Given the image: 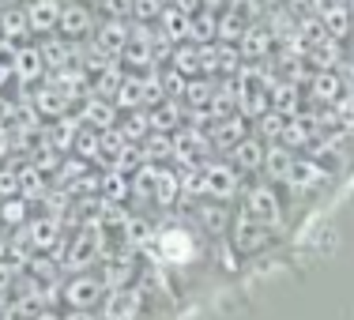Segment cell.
<instances>
[{"label": "cell", "instance_id": "1", "mask_svg": "<svg viewBox=\"0 0 354 320\" xmlns=\"http://www.w3.org/2000/svg\"><path fill=\"white\" fill-rule=\"evenodd\" d=\"M151 252L158 267H189V264H200L204 256V234L196 226H185V223H166V226H155V238L151 245L143 249V256Z\"/></svg>", "mask_w": 354, "mask_h": 320}, {"label": "cell", "instance_id": "2", "mask_svg": "<svg viewBox=\"0 0 354 320\" xmlns=\"http://www.w3.org/2000/svg\"><path fill=\"white\" fill-rule=\"evenodd\" d=\"M275 241H279V230L275 226H264V223H252L249 215H234V226L230 234H226V245L234 249V256L238 260H260L268 256V252L275 249Z\"/></svg>", "mask_w": 354, "mask_h": 320}, {"label": "cell", "instance_id": "3", "mask_svg": "<svg viewBox=\"0 0 354 320\" xmlns=\"http://www.w3.org/2000/svg\"><path fill=\"white\" fill-rule=\"evenodd\" d=\"M238 211L249 215L252 223H264V226H275V230H279V226H283V196H279V189H275V185L252 181V185L241 189Z\"/></svg>", "mask_w": 354, "mask_h": 320}, {"label": "cell", "instance_id": "4", "mask_svg": "<svg viewBox=\"0 0 354 320\" xmlns=\"http://www.w3.org/2000/svg\"><path fill=\"white\" fill-rule=\"evenodd\" d=\"M19 238L30 245V252H53L57 260H61L64 245H68V230H64L61 218L46 215V211H35L27 218V226L19 230Z\"/></svg>", "mask_w": 354, "mask_h": 320}, {"label": "cell", "instance_id": "5", "mask_svg": "<svg viewBox=\"0 0 354 320\" xmlns=\"http://www.w3.org/2000/svg\"><path fill=\"white\" fill-rule=\"evenodd\" d=\"M106 283L98 272H83V275H68L61 279V305L64 309H87V313H98L106 301Z\"/></svg>", "mask_w": 354, "mask_h": 320}, {"label": "cell", "instance_id": "6", "mask_svg": "<svg viewBox=\"0 0 354 320\" xmlns=\"http://www.w3.org/2000/svg\"><path fill=\"white\" fill-rule=\"evenodd\" d=\"M200 170H204V200H218V204L234 207V200L245 189V178H241L226 158H207Z\"/></svg>", "mask_w": 354, "mask_h": 320}, {"label": "cell", "instance_id": "7", "mask_svg": "<svg viewBox=\"0 0 354 320\" xmlns=\"http://www.w3.org/2000/svg\"><path fill=\"white\" fill-rule=\"evenodd\" d=\"M189 215H192V226H196V230L204 234L207 241H226V234H230V226H234L238 207L218 204V200H200V204L189 207Z\"/></svg>", "mask_w": 354, "mask_h": 320}, {"label": "cell", "instance_id": "8", "mask_svg": "<svg viewBox=\"0 0 354 320\" xmlns=\"http://www.w3.org/2000/svg\"><path fill=\"white\" fill-rule=\"evenodd\" d=\"M98 30V12L80 0H64L61 4V19H57V35L64 41H91Z\"/></svg>", "mask_w": 354, "mask_h": 320}, {"label": "cell", "instance_id": "9", "mask_svg": "<svg viewBox=\"0 0 354 320\" xmlns=\"http://www.w3.org/2000/svg\"><path fill=\"white\" fill-rule=\"evenodd\" d=\"M147 309H151V301L136 283L129 290H109L98 313H102V320H147Z\"/></svg>", "mask_w": 354, "mask_h": 320}, {"label": "cell", "instance_id": "10", "mask_svg": "<svg viewBox=\"0 0 354 320\" xmlns=\"http://www.w3.org/2000/svg\"><path fill=\"white\" fill-rule=\"evenodd\" d=\"M12 75H15V87H23V91H35L41 79H46V61H41V49H38V41H27V46H19L15 49V57H12Z\"/></svg>", "mask_w": 354, "mask_h": 320}, {"label": "cell", "instance_id": "11", "mask_svg": "<svg viewBox=\"0 0 354 320\" xmlns=\"http://www.w3.org/2000/svg\"><path fill=\"white\" fill-rule=\"evenodd\" d=\"M30 109L41 117V124H53V121H61V117L75 113V106L61 95V91L49 87V83H38V87L30 91Z\"/></svg>", "mask_w": 354, "mask_h": 320}, {"label": "cell", "instance_id": "12", "mask_svg": "<svg viewBox=\"0 0 354 320\" xmlns=\"http://www.w3.org/2000/svg\"><path fill=\"white\" fill-rule=\"evenodd\" d=\"M75 113H80V121L87 124V129H95V132H109V129H117V121H121L117 102H109V98H95V95L83 98V102L75 106Z\"/></svg>", "mask_w": 354, "mask_h": 320}, {"label": "cell", "instance_id": "13", "mask_svg": "<svg viewBox=\"0 0 354 320\" xmlns=\"http://www.w3.org/2000/svg\"><path fill=\"white\" fill-rule=\"evenodd\" d=\"M249 132H252V124H249L241 113H234V117L215 121L212 129H207V143H212V151H218V155H230V151L238 147V143L245 140Z\"/></svg>", "mask_w": 354, "mask_h": 320}, {"label": "cell", "instance_id": "14", "mask_svg": "<svg viewBox=\"0 0 354 320\" xmlns=\"http://www.w3.org/2000/svg\"><path fill=\"white\" fill-rule=\"evenodd\" d=\"M272 46H275V35H272V27L260 19V23H249L245 38L238 41V53L245 64H264L268 57H272Z\"/></svg>", "mask_w": 354, "mask_h": 320}, {"label": "cell", "instance_id": "15", "mask_svg": "<svg viewBox=\"0 0 354 320\" xmlns=\"http://www.w3.org/2000/svg\"><path fill=\"white\" fill-rule=\"evenodd\" d=\"M264 151H268V147L249 132V136L241 140L238 147L230 151V155H226V162H230L234 170L241 173V178H260V166H264Z\"/></svg>", "mask_w": 354, "mask_h": 320}, {"label": "cell", "instance_id": "16", "mask_svg": "<svg viewBox=\"0 0 354 320\" xmlns=\"http://www.w3.org/2000/svg\"><path fill=\"white\" fill-rule=\"evenodd\" d=\"M0 38L8 41V46H27L30 38V23H27V8H23V0L19 4H4L0 8Z\"/></svg>", "mask_w": 354, "mask_h": 320}, {"label": "cell", "instance_id": "17", "mask_svg": "<svg viewBox=\"0 0 354 320\" xmlns=\"http://www.w3.org/2000/svg\"><path fill=\"white\" fill-rule=\"evenodd\" d=\"M294 151L290 147H283V143H272V147L264 151V166H260V181H268V185H275V189H283L286 178H290V170H294Z\"/></svg>", "mask_w": 354, "mask_h": 320}, {"label": "cell", "instance_id": "18", "mask_svg": "<svg viewBox=\"0 0 354 320\" xmlns=\"http://www.w3.org/2000/svg\"><path fill=\"white\" fill-rule=\"evenodd\" d=\"M129 35H132V19H98V30H95V38H91V41L117 61L121 49L129 46Z\"/></svg>", "mask_w": 354, "mask_h": 320}, {"label": "cell", "instance_id": "19", "mask_svg": "<svg viewBox=\"0 0 354 320\" xmlns=\"http://www.w3.org/2000/svg\"><path fill=\"white\" fill-rule=\"evenodd\" d=\"M324 181H328L324 166H320L317 158H309V155H298V158H294L290 178H286V189H294V192H317Z\"/></svg>", "mask_w": 354, "mask_h": 320}, {"label": "cell", "instance_id": "20", "mask_svg": "<svg viewBox=\"0 0 354 320\" xmlns=\"http://www.w3.org/2000/svg\"><path fill=\"white\" fill-rule=\"evenodd\" d=\"M343 95H347L343 72H313V79H309V98H313L317 106H339Z\"/></svg>", "mask_w": 354, "mask_h": 320}, {"label": "cell", "instance_id": "21", "mask_svg": "<svg viewBox=\"0 0 354 320\" xmlns=\"http://www.w3.org/2000/svg\"><path fill=\"white\" fill-rule=\"evenodd\" d=\"M147 121H151V132H166V136H174L177 129H185L189 109H185V102L166 98V102H158L155 109H147Z\"/></svg>", "mask_w": 354, "mask_h": 320}, {"label": "cell", "instance_id": "22", "mask_svg": "<svg viewBox=\"0 0 354 320\" xmlns=\"http://www.w3.org/2000/svg\"><path fill=\"white\" fill-rule=\"evenodd\" d=\"M117 109L132 113V109H147V72H124V83L117 91Z\"/></svg>", "mask_w": 354, "mask_h": 320}, {"label": "cell", "instance_id": "23", "mask_svg": "<svg viewBox=\"0 0 354 320\" xmlns=\"http://www.w3.org/2000/svg\"><path fill=\"white\" fill-rule=\"evenodd\" d=\"M320 19H324L328 38H335V41H343V38L354 35V15H351V8L343 4V0H335V4H324V8H320Z\"/></svg>", "mask_w": 354, "mask_h": 320}, {"label": "cell", "instance_id": "24", "mask_svg": "<svg viewBox=\"0 0 354 320\" xmlns=\"http://www.w3.org/2000/svg\"><path fill=\"white\" fill-rule=\"evenodd\" d=\"M155 27H158V35L170 41V46H185V41H192V19H189V15H181V12H174L170 4H166L162 19H158Z\"/></svg>", "mask_w": 354, "mask_h": 320}, {"label": "cell", "instance_id": "25", "mask_svg": "<svg viewBox=\"0 0 354 320\" xmlns=\"http://www.w3.org/2000/svg\"><path fill=\"white\" fill-rule=\"evenodd\" d=\"M170 68H174V72H181L185 79H196V75H204V53H200L196 41H185V46H177V49H174Z\"/></svg>", "mask_w": 354, "mask_h": 320}, {"label": "cell", "instance_id": "26", "mask_svg": "<svg viewBox=\"0 0 354 320\" xmlns=\"http://www.w3.org/2000/svg\"><path fill=\"white\" fill-rule=\"evenodd\" d=\"M218 79H207V75H196V79H189V87H185V109L189 113H200V109L212 106V95H215Z\"/></svg>", "mask_w": 354, "mask_h": 320}, {"label": "cell", "instance_id": "27", "mask_svg": "<svg viewBox=\"0 0 354 320\" xmlns=\"http://www.w3.org/2000/svg\"><path fill=\"white\" fill-rule=\"evenodd\" d=\"M140 151L151 166H170L174 162V136H166V132H147V140L140 143Z\"/></svg>", "mask_w": 354, "mask_h": 320}, {"label": "cell", "instance_id": "28", "mask_svg": "<svg viewBox=\"0 0 354 320\" xmlns=\"http://www.w3.org/2000/svg\"><path fill=\"white\" fill-rule=\"evenodd\" d=\"M121 83H124V68H121V61H113L106 72H98L95 79H91V95H95V98H109V102H113L117 91H121Z\"/></svg>", "mask_w": 354, "mask_h": 320}, {"label": "cell", "instance_id": "29", "mask_svg": "<svg viewBox=\"0 0 354 320\" xmlns=\"http://www.w3.org/2000/svg\"><path fill=\"white\" fill-rule=\"evenodd\" d=\"M283 132H286V117L283 113H275V109H268L260 121H252V136H257L264 147H272V143H279L283 140Z\"/></svg>", "mask_w": 354, "mask_h": 320}, {"label": "cell", "instance_id": "30", "mask_svg": "<svg viewBox=\"0 0 354 320\" xmlns=\"http://www.w3.org/2000/svg\"><path fill=\"white\" fill-rule=\"evenodd\" d=\"M102 200L106 204H129L132 200V178L117 170H102Z\"/></svg>", "mask_w": 354, "mask_h": 320}, {"label": "cell", "instance_id": "31", "mask_svg": "<svg viewBox=\"0 0 354 320\" xmlns=\"http://www.w3.org/2000/svg\"><path fill=\"white\" fill-rule=\"evenodd\" d=\"M245 30H249V23L241 19L238 12H230V8L218 12V38L215 41H223V46H238V41L245 38Z\"/></svg>", "mask_w": 354, "mask_h": 320}, {"label": "cell", "instance_id": "32", "mask_svg": "<svg viewBox=\"0 0 354 320\" xmlns=\"http://www.w3.org/2000/svg\"><path fill=\"white\" fill-rule=\"evenodd\" d=\"M117 132H121L129 143H143L151 132V121H147V109H132V113H121L117 121Z\"/></svg>", "mask_w": 354, "mask_h": 320}, {"label": "cell", "instance_id": "33", "mask_svg": "<svg viewBox=\"0 0 354 320\" xmlns=\"http://www.w3.org/2000/svg\"><path fill=\"white\" fill-rule=\"evenodd\" d=\"M215 38H218V12L200 8V12L192 15V41H196V46H212Z\"/></svg>", "mask_w": 354, "mask_h": 320}, {"label": "cell", "instance_id": "34", "mask_svg": "<svg viewBox=\"0 0 354 320\" xmlns=\"http://www.w3.org/2000/svg\"><path fill=\"white\" fill-rule=\"evenodd\" d=\"M166 12V0H132V23H143V27H155Z\"/></svg>", "mask_w": 354, "mask_h": 320}, {"label": "cell", "instance_id": "35", "mask_svg": "<svg viewBox=\"0 0 354 320\" xmlns=\"http://www.w3.org/2000/svg\"><path fill=\"white\" fill-rule=\"evenodd\" d=\"M98 12L102 19H132V0H102Z\"/></svg>", "mask_w": 354, "mask_h": 320}, {"label": "cell", "instance_id": "36", "mask_svg": "<svg viewBox=\"0 0 354 320\" xmlns=\"http://www.w3.org/2000/svg\"><path fill=\"white\" fill-rule=\"evenodd\" d=\"M12 155H15V136H12V129L0 121V166H4Z\"/></svg>", "mask_w": 354, "mask_h": 320}, {"label": "cell", "instance_id": "37", "mask_svg": "<svg viewBox=\"0 0 354 320\" xmlns=\"http://www.w3.org/2000/svg\"><path fill=\"white\" fill-rule=\"evenodd\" d=\"M166 4H170V8H174V12H181V15H189V19H192V15H196V12H200V8H204V4H200V0H166Z\"/></svg>", "mask_w": 354, "mask_h": 320}, {"label": "cell", "instance_id": "38", "mask_svg": "<svg viewBox=\"0 0 354 320\" xmlns=\"http://www.w3.org/2000/svg\"><path fill=\"white\" fill-rule=\"evenodd\" d=\"M64 320H102V313H87V309H64Z\"/></svg>", "mask_w": 354, "mask_h": 320}, {"label": "cell", "instance_id": "39", "mask_svg": "<svg viewBox=\"0 0 354 320\" xmlns=\"http://www.w3.org/2000/svg\"><path fill=\"white\" fill-rule=\"evenodd\" d=\"M15 83V75H12V64H0V98H4V91Z\"/></svg>", "mask_w": 354, "mask_h": 320}, {"label": "cell", "instance_id": "40", "mask_svg": "<svg viewBox=\"0 0 354 320\" xmlns=\"http://www.w3.org/2000/svg\"><path fill=\"white\" fill-rule=\"evenodd\" d=\"M30 320H64V313H61L57 305H49V309H38V313L30 317Z\"/></svg>", "mask_w": 354, "mask_h": 320}, {"label": "cell", "instance_id": "41", "mask_svg": "<svg viewBox=\"0 0 354 320\" xmlns=\"http://www.w3.org/2000/svg\"><path fill=\"white\" fill-rule=\"evenodd\" d=\"M8 241H12V234H4V230H0V260L8 256Z\"/></svg>", "mask_w": 354, "mask_h": 320}, {"label": "cell", "instance_id": "42", "mask_svg": "<svg viewBox=\"0 0 354 320\" xmlns=\"http://www.w3.org/2000/svg\"><path fill=\"white\" fill-rule=\"evenodd\" d=\"M80 4H87V8H95V12H98V4H102V0H80Z\"/></svg>", "mask_w": 354, "mask_h": 320}]
</instances>
